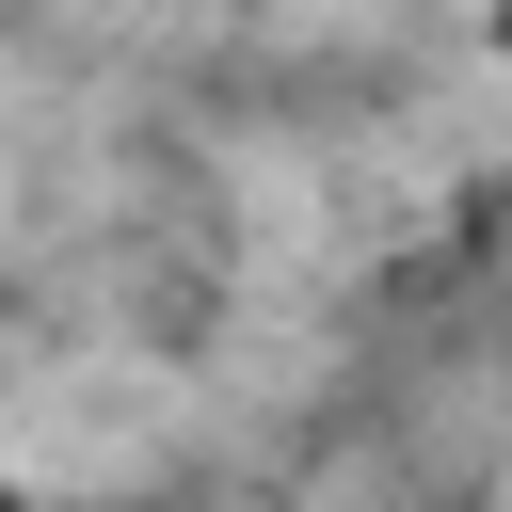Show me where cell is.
<instances>
[{
  "label": "cell",
  "instance_id": "obj_2",
  "mask_svg": "<svg viewBox=\"0 0 512 512\" xmlns=\"http://www.w3.org/2000/svg\"><path fill=\"white\" fill-rule=\"evenodd\" d=\"M0 512H48V496H0Z\"/></svg>",
  "mask_w": 512,
  "mask_h": 512
},
{
  "label": "cell",
  "instance_id": "obj_1",
  "mask_svg": "<svg viewBox=\"0 0 512 512\" xmlns=\"http://www.w3.org/2000/svg\"><path fill=\"white\" fill-rule=\"evenodd\" d=\"M480 32H496V48H512V0H496V16H480Z\"/></svg>",
  "mask_w": 512,
  "mask_h": 512
}]
</instances>
